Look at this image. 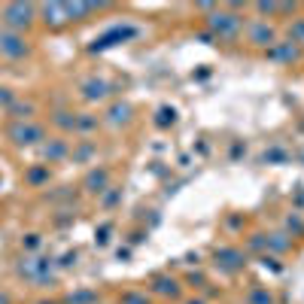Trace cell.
<instances>
[{"label":"cell","mask_w":304,"mask_h":304,"mask_svg":"<svg viewBox=\"0 0 304 304\" xmlns=\"http://www.w3.org/2000/svg\"><path fill=\"white\" fill-rule=\"evenodd\" d=\"M271 40H274V30H271L268 24H256V27H253V43L265 46V43H271Z\"/></svg>","instance_id":"3957f363"},{"label":"cell","mask_w":304,"mask_h":304,"mask_svg":"<svg viewBox=\"0 0 304 304\" xmlns=\"http://www.w3.org/2000/svg\"><path fill=\"white\" fill-rule=\"evenodd\" d=\"M213 27L219 33H225V37H234V30L241 27V18H234V15H213Z\"/></svg>","instance_id":"6da1fadb"},{"label":"cell","mask_w":304,"mask_h":304,"mask_svg":"<svg viewBox=\"0 0 304 304\" xmlns=\"http://www.w3.org/2000/svg\"><path fill=\"white\" fill-rule=\"evenodd\" d=\"M271 55H274V58H283V61H292V58H295V46H292V43H286L283 49H274Z\"/></svg>","instance_id":"277c9868"},{"label":"cell","mask_w":304,"mask_h":304,"mask_svg":"<svg viewBox=\"0 0 304 304\" xmlns=\"http://www.w3.org/2000/svg\"><path fill=\"white\" fill-rule=\"evenodd\" d=\"M0 46H3V52H9V55H24V52H27V46H24L18 37H9V33L0 37Z\"/></svg>","instance_id":"7a4b0ae2"}]
</instances>
